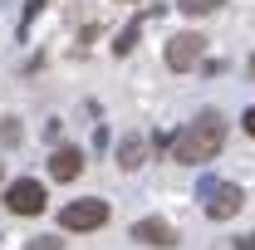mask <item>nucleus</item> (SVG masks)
I'll use <instances>...</instances> for the list:
<instances>
[{
	"instance_id": "nucleus-1",
	"label": "nucleus",
	"mask_w": 255,
	"mask_h": 250,
	"mask_svg": "<svg viewBox=\"0 0 255 250\" xmlns=\"http://www.w3.org/2000/svg\"><path fill=\"white\" fill-rule=\"evenodd\" d=\"M221 142H226V118L216 108H201V113L177 132V147H172V152H177V162L196 167V162H211V157L221 152Z\"/></svg>"
},
{
	"instance_id": "nucleus-2",
	"label": "nucleus",
	"mask_w": 255,
	"mask_h": 250,
	"mask_svg": "<svg viewBox=\"0 0 255 250\" xmlns=\"http://www.w3.org/2000/svg\"><path fill=\"white\" fill-rule=\"evenodd\" d=\"M103 221H108V201H103V196H79V201H69L59 211L64 231H98Z\"/></svg>"
},
{
	"instance_id": "nucleus-3",
	"label": "nucleus",
	"mask_w": 255,
	"mask_h": 250,
	"mask_svg": "<svg viewBox=\"0 0 255 250\" xmlns=\"http://www.w3.org/2000/svg\"><path fill=\"white\" fill-rule=\"evenodd\" d=\"M44 201H49V196H44V187H39L34 177H20V182L5 187V206H10L15 216H39Z\"/></svg>"
},
{
	"instance_id": "nucleus-4",
	"label": "nucleus",
	"mask_w": 255,
	"mask_h": 250,
	"mask_svg": "<svg viewBox=\"0 0 255 250\" xmlns=\"http://www.w3.org/2000/svg\"><path fill=\"white\" fill-rule=\"evenodd\" d=\"M201 54H206V39H201V34H191V30H182V34H172V39H167V69H177V74L196 69Z\"/></svg>"
},
{
	"instance_id": "nucleus-5",
	"label": "nucleus",
	"mask_w": 255,
	"mask_h": 250,
	"mask_svg": "<svg viewBox=\"0 0 255 250\" xmlns=\"http://www.w3.org/2000/svg\"><path fill=\"white\" fill-rule=\"evenodd\" d=\"M132 241H137V246H157V250H172V246H177V231H172L167 221L147 216V221H132Z\"/></svg>"
},
{
	"instance_id": "nucleus-6",
	"label": "nucleus",
	"mask_w": 255,
	"mask_h": 250,
	"mask_svg": "<svg viewBox=\"0 0 255 250\" xmlns=\"http://www.w3.org/2000/svg\"><path fill=\"white\" fill-rule=\"evenodd\" d=\"M241 206H246V191L236 187V182H221V187H216V196L206 201V216H211V221H231Z\"/></svg>"
},
{
	"instance_id": "nucleus-7",
	"label": "nucleus",
	"mask_w": 255,
	"mask_h": 250,
	"mask_svg": "<svg viewBox=\"0 0 255 250\" xmlns=\"http://www.w3.org/2000/svg\"><path fill=\"white\" fill-rule=\"evenodd\" d=\"M84 172V152L79 147H54V157H49V177L54 182H74Z\"/></svg>"
},
{
	"instance_id": "nucleus-8",
	"label": "nucleus",
	"mask_w": 255,
	"mask_h": 250,
	"mask_svg": "<svg viewBox=\"0 0 255 250\" xmlns=\"http://www.w3.org/2000/svg\"><path fill=\"white\" fill-rule=\"evenodd\" d=\"M142 152H147V142H142L137 132H123V137H118V167H123V172L142 167Z\"/></svg>"
},
{
	"instance_id": "nucleus-9",
	"label": "nucleus",
	"mask_w": 255,
	"mask_h": 250,
	"mask_svg": "<svg viewBox=\"0 0 255 250\" xmlns=\"http://www.w3.org/2000/svg\"><path fill=\"white\" fill-rule=\"evenodd\" d=\"M142 15H147V10H142ZM142 15H137V20H128V25H123V34L113 39V54H128V49L137 44V30H142Z\"/></svg>"
},
{
	"instance_id": "nucleus-10",
	"label": "nucleus",
	"mask_w": 255,
	"mask_h": 250,
	"mask_svg": "<svg viewBox=\"0 0 255 250\" xmlns=\"http://www.w3.org/2000/svg\"><path fill=\"white\" fill-rule=\"evenodd\" d=\"M226 0H177V10L182 15H211V10H221Z\"/></svg>"
},
{
	"instance_id": "nucleus-11",
	"label": "nucleus",
	"mask_w": 255,
	"mask_h": 250,
	"mask_svg": "<svg viewBox=\"0 0 255 250\" xmlns=\"http://www.w3.org/2000/svg\"><path fill=\"white\" fill-rule=\"evenodd\" d=\"M216 187H221V177H211V172H201V177H196V201L206 206V201L216 196Z\"/></svg>"
},
{
	"instance_id": "nucleus-12",
	"label": "nucleus",
	"mask_w": 255,
	"mask_h": 250,
	"mask_svg": "<svg viewBox=\"0 0 255 250\" xmlns=\"http://www.w3.org/2000/svg\"><path fill=\"white\" fill-rule=\"evenodd\" d=\"M0 142H5V147L20 142V118H0Z\"/></svg>"
},
{
	"instance_id": "nucleus-13",
	"label": "nucleus",
	"mask_w": 255,
	"mask_h": 250,
	"mask_svg": "<svg viewBox=\"0 0 255 250\" xmlns=\"http://www.w3.org/2000/svg\"><path fill=\"white\" fill-rule=\"evenodd\" d=\"M25 250H64L59 236H34V241H25Z\"/></svg>"
},
{
	"instance_id": "nucleus-14",
	"label": "nucleus",
	"mask_w": 255,
	"mask_h": 250,
	"mask_svg": "<svg viewBox=\"0 0 255 250\" xmlns=\"http://www.w3.org/2000/svg\"><path fill=\"white\" fill-rule=\"evenodd\" d=\"M39 10H44V0H25V15H20V34L30 30V20L39 15Z\"/></svg>"
},
{
	"instance_id": "nucleus-15",
	"label": "nucleus",
	"mask_w": 255,
	"mask_h": 250,
	"mask_svg": "<svg viewBox=\"0 0 255 250\" xmlns=\"http://www.w3.org/2000/svg\"><path fill=\"white\" fill-rule=\"evenodd\" d=\"M59 132H64L59 118H49V123H44V137H49V142H59Z\"/></svg>"
},
{
	"instance_id": "nucleus-16",
	"label": "nucleus",
	"mask_w": 255,
	"mask_h": 250,
	"mask_svg": "<svg viewBox=\"0 0 255 250\" xmlns=\"http://www.w3.org/2000/svg\"><path fill=\"white\" fill-rule=\"evenodd\" d=\"M241 127H246V132L255 137V108H246V113H241Z\"/></svg>"
},
{
	"instance_id": "nucleus-17",
	"label": "nucleus",
	"mask_w": 255,
	"mask_h": 250,
	"mask_svg": "<svg viewBox=\"0 0 255 250\" xmlns=\"http://www.w3.org/2000/svg\"><path fill=\"white\" fill-rule=\"evenodd\" d=\"M236 250H255V231L251 236H236Z\"/></svg>"
},
{
	"instance_id": "nucleus-18",
	"label": "nucleus",
	"mask_w": 255,
	"mask_h": 250,
	"mask_svg": "<svg viewBox=\"0 0 255 250\" xmlns=\"http://www.w3.org/2000/svg\"><path fill=\"white\" fill-rule=\"evenodd\" d=\"M0 177H5V162H0Z\"/></svg>"
},
{
	"instance_id": "nucleus-19",
	"label": "nucleus",
	"mask_w": 255,
	"mask_h": 250,
	"mask_svg": "<svg viewBox=\"0 0 255 250\" xmlns=\"http://www.w3.org/2000/svg\"><path fill=\"white\" fill-rule=\"evenodd\" d=\"M0 5H10V0H0Z\"/></svg>"
}]
</instances>
